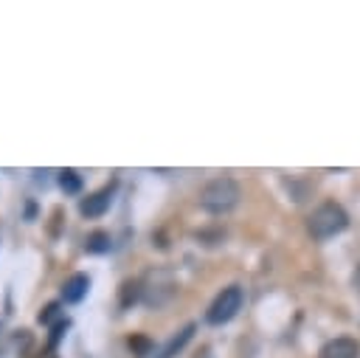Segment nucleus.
<instances>
[{"mask_svg": "<svg viewBox=\"0 0 360 358\" xmlns=\"http://www.w3.org/2000/svg\"><path fill=\"white\" fill-rule=\"evenodd\" d=\"M242 197V189L239 183L231 178V175H219V178H211L202 189H200V206L211 214H225L231 209H236Z\"/></svg>", "mask_w": 360, "mask_h": 358, "instance_id": "1", "label": "nucleus"}, {"mask_svg": "<svg viewBox=\"0 0 360 358\" xmlns=\"http://www.w3.org/2000/svg\"><path fill=\"white\" fill-rule=\"evenodd\" d=\"M349 226V214L340 203L335 200H323L321 206H315L307 217V231L315 237V240H329L335 234H340L343 228Z\"/></svg>", "mask_w": 360, "mask_h": 358, "instance_id": "2", "label": "nucleus"}, {"mask_svg": "<svg viewBox=\"0 0 360 358\" xmlns=\"http://www.w3.org/2000/svg\"><path fill=\"white\" fill-rule=\"evenodd\" d=\"M138 285H141V299L146 307H163L177 293V279L169 268H149Z\"/></svg>", "mask_w": 360, "mask_h": 358, "instance_id": "3", "label": "nucleus"}, {"mask_svg": "<svg viewBox=\"0 0 360 358\" xmlns=\"http://www.w3.org/2000/svg\"><path fill=\"white\" fill-rule=\"evenodd\" d=\"M242 302H245V293H242L239 285L222 288V290L217 293V299L211 302V307L205 310V321H208V324H225V321H231V319L239 313Z\"/></svg>", "mask_w": 360, "mask_h": 358, "instance_id": "4", "label": "nucleus"}, {"mask_svg": "<svg viewBox=\"0 0 360 358\" xmlns=\"http://www.w3.org/2000/svg\"><path fill=\"white\" fill-rule=\"evenodd\" d=\"M112 192H115V183H110V186H104V189L87 195V197L79 203V211H82L84 217H101V214L110 209V203H112Z\"/></svg>", "mask_w": 360, "mask_h": 358, "instance_id": "5", "label": "nucleus"}, {"mask_svg": "<svg viewBox=\"0 0 360 358\" xmlns=\"http://www.w3.org/2000/svg\"><path fill=\"white\" fill-rule=\"evenodd\" d=\"M318 358H360V344L349 335H338L321 347Z\"/></svg>", "mask_w": 360, "mask_h": 358, "instance_id": "6", "label": "nucleus"}, {"mask_svg": "<svg viewBox=\"0 0 360 358\" xmlns=\"http://www.w3.org/2000/svg\"><path fill=\"white\" fill-rule=\"evenodd\" d=\"M87 290H90V276H87V273H73V276H68L65 285H62V302L79 304V302L87 296Z\"/></svg>", "mask_w": 360, "mask_h": 358, "instance_id": "7", "label": "nucleus"}, {"mask_svg": "<svg viewBox=\"0 0 360 358\" xmlns=\"http://www.w3.org/2000/svg\"><path fill=\"white\" fill-rule=\"evenodd\" d=\"M191 335H194V324H186L180 333H174V335H172V338L163 344V350L158 352V358H174V355H177V352L186 347V341H188Z\"/></svg>", "mask_w": 360, "mask_h": 358, "instance_id": "8", "label": "nucleus"}, {"mask_svg": "<svg viewBox=\"0 0 360 358\" xmlns=\"http://www.w3.org/2000/svg\"><path fill=\"white\" fill-rule=\"evenodd\" d=\"M110 245H112V240H110L107 231H90L87 240H84V248L90 254H104V251H110Z\"/></svg>", "mask_w": 360, "mask_h": 358, "instance_id": "9", "label": "nucleus"}, {"mask_svg": "<svg viewBox=\"0 0 360 358\" xmlns=\"http://www.w3.org/2000/svg\"><path fill=\"white\" fill-rule=\"evenodd\" d=\"M59 186L68 192V195H79L82 192V178L76 169H62L59 172Z\"/></svg>", "mask_w": 360, "mask_h": 358, "instance_id": "10", "label": "nucleus"}, {"mask_svg": "<svg viewBox=\"0 0 360 358\" xmlns=\"http://www.w3.org/2000/svg\"><path fill=\"white\" fill-rule=\"evenodd\" d=\"M138 296H141V285L132 282V279H127V282L121 285V307H129Z\"/></svg>", "mask_w": 360, "mask_h": 358, "instance_id": "11", "label": "nucleus"}, {"mask_svg": "<svg viewBox=\"0 0 360 358\" xmlns=\"http://www.w3.org/2000/svg\"><path fill=\"white\" fill-rule=\"evenodd\" d=\"M56 313H59V304L53 302V304H48V307H45L42 313H39V321H45V324H48L51 319H56Z\"/></svg>", "mask_w": 360, "mask_h": 358, "instance_id": "12", "label": "nucleus"}, {"mask_svg": "<svg viewBox=\"0 0 360 358\" xmlns=\"http://www.w3.org/2000/svg\"><path fill=\"white\" fill-rule=\"evenodd\" d=\"M129 344H132V347L141 352V358H143V355H146V350H149V341H146V338H132Z\"/></svg>", "mask_w": 360, "mask_h": 358, "instance_id": "13", "label": "nucleus"}, {"mask_svg": "<svg viewBox=\"0 0 360 358\" xmlns=\"http://www.w3.org/2000/svg\"><path fill=\"white\" fill-rule=\"evenodd\" d=\"M352 282H354V288H357V293H360V265H357V271H354V276H352Z\"/></svg>", "mask_w": 360, "mask_h": 358, "instance_id": "14", "label": "nucleus"}]
</instances>
